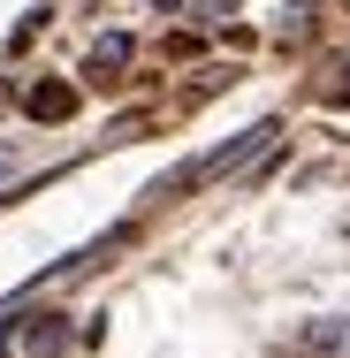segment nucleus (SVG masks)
<instances>
[{
    "label": "nucleus",
    "instance_id": "f257e3e1",
    "mask_svg": "<svg viewBox=\"0 0 350 358\" xmlns=\"http://www.w3.org/2000/svg\"><path fill=\"white\" fill-rule=\"evenodd\" d=\"M61 351H69V320H61L54 305L0 320V358H61Z\"/></svg>",
    "mask_w": 350,
    "mask_h": 358
},
{
    "label": "nucleus",
    "instance_id": "20e7f679",
    "mask_svg": "<svg viewBox=\"0 0 350 358\" xmlns=\"http://www.w3.org/2000/svg\"><path fill=\"white\" fill-rule=\"evenodd\" d=\"M130 31H107V38H92V54H84V76H122L130 69Z\"/></svg>",
    "mask_w": 350,
    "mask_h": 358
},
{
    "label": "nucleus",
    "instance_id": "423d86ee",
    "mask_svg": "<svg viewBox=\"0 0 350 358\" xmlns=\"http://www.w3.org/2000/svg\"><path fill=\"white\" fill-rule=\"evenodd\" d=\"M191 8H198V23H228V8H236V0H191Z\"/></svg>",
    "mask_w": 350,
    "mask_h": 358
},
{
    "label": "nucleus",
    "instance_id": "f03ea898",
    "mask_svg": "<svg viewBox=\"0 0 350 358\" xmlns=\"http://www.w3.org/2000/svg\"><path fill=\"white\" fill-rule=\"evenodd\" d=\"M282 130L275 122H251V130H244V138H228V145H213L206 160H198V168H191V176H183V183H175V191H191V183H221V176H244V168H251V160H259V152H267V145H275Z\"/></svg>",
    "mask_w": 350,
    "mask_h": 358
},
{
    "label": "nucleus",
    "instance_id": "6e6552de",
    "mask_svg": "<svg viewBox=\"0 0 350 358\" xmlns=\"http://www.w3.org/2000/svg\"><path fill=\"white\" fill-rule=\"evenodd\" d=\"M152 8H183V0H152Z\"/></svg>",
    "mask_w": 350,
    "mask_h": 358
},
{
    "label": "nucleus",
    "instance_id": "0eeeda50",
    "mask_svg": "<svg viewBox=\"0 0 350 358\" xmlns=\"http://www.w3.org/2000/svg\"><path fill=\"white\" fill-rule=\"evenodd\" d=\"M15 168H23V152H15V145H0V183H8Z\"/></svg>",
    "mask_w": 350,
    "mask_h": 358
},
{
    "label": "nucleus",
    "instance_id": "7ed1b4c3",
    "mask_svg": "<svg viewBox=\"0 0 350 358\" xmlns=\"http://www.w3.org/2000/svg\"><path fill=\"white\" fill-rule=\"evenodd\" d=\"M297 351L305 358H350V313H320L297 328Z\"/></svg>",
    "mask_w": 350,
    "mask_h": 358
},
{
    "label": "nucleus",
    "instance_id": "39448f33",
    "mask_svg": "<svg viewBox=\"0 0 350 358\" xmlns=\"http://www.w3.org/2000/svg\"><path fill=\"white\" fill-rule=\"evenodd\" d=\"M31 122H69L76 115V84H31Z\"/></svg>",
    "mask_w": 350,
    "mask_h": 358
}]
</instances>
